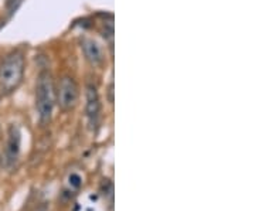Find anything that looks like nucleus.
Wrapping results in <instances>:
<instances>
[{
  "mask_svg": "<svg viewBox=\"0 0 255 211\" xmlns=\"http://www.w3.org/2000/svg\"><path fill=\"white\" fill-rule=\"evenodd\" d=\"M24 54L21 51H13L7 54L0 63V92L9 95L16 91L23 81L24 75Z\"/></svg>",
  "mask_w": 255,
  "mask_h": 211,
  "instance_id": "obj_1",
  "label": "nucleus"
},
{
  "mask_svg": "<svg viewBox=\"0 0 255 211\" xmlns=\"http://www.w3.org/2000/svg\"><path fill=\"white\" fill-rule=\"evenodd\" d=\"M54 81L49 71H41L35 85V109L41 125H47L51 121L54 102Z\"/></svg>",
  "mask_w": 255,
  "mask_h": 211,
  "instance_id": "obj_2",
  "label": "nucleus"
},
{
  "mask_svg": "<svg viewBox=\"0 0 255 211\" xmlns=\"http://www.w3.org/2000/svg\"><path fill=\"white\" fill-rule=\"evenodd\" d=\"M80 97L78 85L72 77H63L57 89V101L63 111H71L77 106Z\"/></svg>",
  "mask_w": 255,
  "mask_h": 211,
  "instance_id": "obj_3",
  "label": "nucleus"
},
{
  "mask_svg": "<svg viewBox=\"0 0 255 211\" xmlns=\"http://www.w3.org/2000/svg\"><path fill=\"white\" fill-rule=\"evenodd\" d=\"M21 146V132L20 128L12 123L7 132V145L4 150V166L7 170H13L16 167Z\"/></svg>",
  "mask_w": 255,
  "mask_h": 211,
  "instance_id": "obj_4",
  "label": "nucleus"
},
{
  "mask_svg": "<svg viewBox=\"0 0 255 211\" xmlns=\"http://www.w3.org/2000/svg\"><path fill=\"white\" fill-rule=\"evenodd\" d=\"M85 112L89 122V126L92 130H97L100 125V118H101V99L98 89L94 85H88L85 91Z\"/></svg>",
  "mask_w": 255,
  "mask_h": 211,
  "instance_id": "obj_5",
  "label": "nucleus"
},
{
  "mask_svg": "<svg viewBox=\"0 0 255 211\" xmlns=\"http://www.w3.org/2000/svg\"><path fill=\"white\" fill-rule=\"evenodd\" d=\"M81 49L84 51L85 58L92 65L98 67V65H101L103 63V60H105L103 51H102L101 46L95 40H92V38H83Z\"/></svg>",
  "mask_w": 255,
  "mask_h": 211,
  "instance_id": "obj_6",
  "label": "nucleus"
},
{
  "mask_svg": "<svg viewBox=\"0 0 255 211\" xmlns=\"http://www.w3.org/2000/svg\"><path fill=\"white\" fill-rule=\"evenodd\" d=\"M21 1H23V0H6V7H7L9 16H12L13 13H16L18 6L21 4Z\"/></svg>",
  "mask_w": 255,
  "mask_h": 211,
  "instance_id": "obj_7",
  "label": "nucleus"
},
{
  "mask_svg": "<svg viewBox=\"0 0 255 211\" xmlns=\"http://www.w3.org/2000/svg\"><path fill=\"white\" fill-rule=\"evenodd\" d=\"M68 180H69V184H71L74 189H80V187L83 186V179H81L80 175H77V173H72V175L68 177Z\"/></svg>",
  "mask_w": 255,
  "mask_h": 211,
  "instance_id": "obj_8",
  "label": "nucleus"
},
{
  "mask_svg": "<svg viewBox=\"0 0 255 211\" xmlns=\"http://www.w3.org/2000/svg\"><path fill=\"white\" fill-rule=\"evenodd\" d=\"M0 164H1V159H0Z\"/></svg>",
  "mask_w": 255,
  "mask_h": 211,
  "instance_id": "obj_9",
  "label": "nucleus"
}]
</instances>
